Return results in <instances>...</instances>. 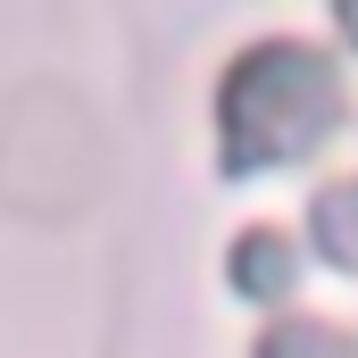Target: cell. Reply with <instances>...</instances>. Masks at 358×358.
I'll return each instance as SVG.
<instances>
[{
    "label": "cell",
    "instance_id": "1",
    "mask_svg": "<svg viewBox=\"0 0 358 358\" xmlns=\"http://www.w3.org/2000/svg\"><path fill=\"white\" fill-rule=\"evenodd\" d=\"M342 125V76L308 42H267L225 76V159L234 167H292Z\"/></svg>",
    "mask_w": 358,
    "mask_h": 358
},
{
    "label": "cell",
    "instance_id": "4",
    "mask_svg": "<svg viewBox=\"0 0 358 358\" xmlns=\"http://www.w3.org/2000/svg\"><path fill=\"white\" fill-rule=\"evenodd\" d=\"M259 358H358V350H350V334H342V325L292 317V325H275L267 342H259Z\"/></svg>",
    "mask_w": 358,
    "mask_h": 358
},
{
    "label": "cell",
    "instance_id": "5",
    "mask_svg": "<svg viewBox=\"0 0 358 358\" xmlns=\"http://www.w3.org/2000/svg\"><path fill=\"white\" fill-rule=\"evenodd\" d=\"M342 25H350V42H358V0H342Z\"/></svg>",
    "mask_w": 358,
    "mask_h": 358
},
{
    "label": "cell",
    "instance_id": "2",
    "mask_svg": "<svg viewBox=\"0 0 358 358\" xmlns=\"http://www.w3.org/2000/svg\"><path fill=\"white\" fill-rule=\"evenodd\" d=\"M308 225H317V250H325L334 267L358 275V176L350 183H325V192L308 200Z\"/></svg>",
    "mask_w": 358,
    "mask_h": 358
},
{
    "label": "cell",
    "instance_id": "3",
    "mask_svg": "<svg viewBox=\"0 0 358 358\" xmlns=\"http://www.w3.org/2000/svg\"><path fill=\"white\" fill-rule=\"evenodd\" d=\"M234 283H242L250 300H283V292H292V242L267 234V225L242 234V242H234Z\"/></svg>",
    "mask_w": 358,
    "mask_h": 358
}]
</instances>
